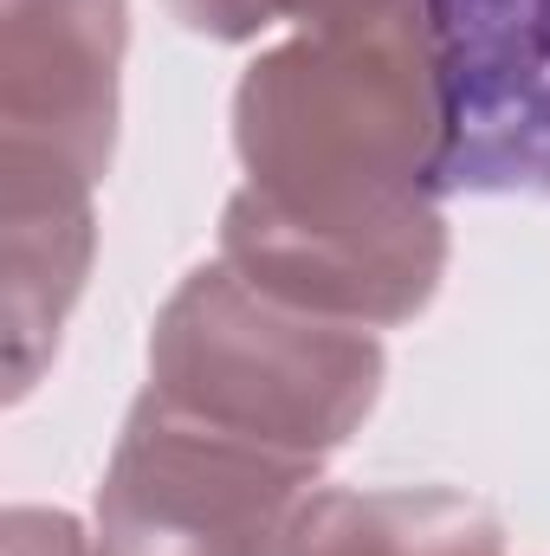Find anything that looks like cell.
I'll use <instances>...</instances> for the list:
<instances>
[{
	"label": "cell",
	"mask_w": 550,
	"mask_h": 556,
	"mask_svg": "<svg viewBox=\"0 0 550 556\" xmlns=\"http://www.w3.org/2000/svg\"><path fill=\"white\" fill-rule=\"evenodd\" d=\"M460 91L447 0H357L234 85L247 188L291 214H350L434 194L453 168Z\"/></svg>",
	"instance_id": "obj_1"
},
{
	"label": "cell",
	"mask_w": 550,
	"mask_h": 556,
	"mask_svg": "<svg viewBox=\"0 0 550 556\" xmlns=\"http://www.w3.org/2000/svg\"><path fill=\"white\" fill-rule=\"evenodd\" d=\"M376 330L311 317L234 273L195 266L149 324V389L221 433L291 459H330L383 395Z\"/></svg>",
	"instance_id": "obj_2"
},
{
	"label": "cell",
	"mask_w": 550,
	"mask_h": 556,
	"mask_svg": "<svg viewBox=\"0 0 550 556\" xmlns=\"http://www.w3.org/2000/svg\"><path fill=\"white\" fill-rule=\"evenodd\" d=\"M317 472L142 389L104 459L91 531L104 556H260Z\"/></svg>",
	"instance_id": "obj_3"
},
{
	"label": "cell",
	"mask_w": 550,
	"mask_h": 556,
	"mask_svg": "<svg viewBox=\"0 0 550 556\" xmlns=\"http://www.w3.org/2000/svg\"><path fill=\"white\" fill-rule=\"evenodd\" d=\"M221 260L266 298L376 330L434 304L447 278V220L434 194L350 214H291L240 188L221 214Z\"/></svg>",
	"instance_id": "obj_4"
},
{
	"label": "cell",
	"mask_w": 550,
	"mask_h": 556,
	"mask_svg": "<svg viewBox=\"0 0 550 556\" xmlns=\"http://www.w3.org/2000/svg\"><path fill=\"white\" fill-rule=\"evenodd\" d=\"M130 0H0V149L111 175Z\"/></svg>",
	"instance_id": "obj_5"
},
{
	"label": "cell",
	"mask_w": 550,
	"mask_h": 556,
	"mask_svg": "<svg viewBox=\"0 0 550 556\" xmlns=\"http://www.w3.org/2000/svg\"><path fill=\"white\" fill-rule=\"evenodd\" d=\"M98 181L0 149V343H7V402H26L59 356V330L85 298L98 253Z\"/></svg>",
	"instance_id": "obj_6"
},
{
	"label": "cell",
	"mask_w": 550,
	"mask_h": 556,
	"mask_svg": "<svg viewBox=\"0 0 550 556\" xmlns=\"http://www.w3.org/2000/svg\"><path fill=\"white\" fill-rule=\"evenodd\" d=\"M460 142L479 188L550 194V0H447Z\"/></svg>",
	"instance_id": "obj_7"
},
{
	"label": "cell",
	"mask_w": 550,
	"mask_h": 556,
	"mask_svg": "<svg viewBox=\"0 0 550 556\" xmlns=\"http://www.w3.org/2000/svg\"><path fill=\"white\" fill-rule=\"evenodd\" d=\"M260 556H505V531L447 485H311Z\"/></svg>",
	"instance_id": "obj_8"
},
{
	"label": "cell",
	"mask_w": 550,
	"mask_h": 556,
	"mask_svg": "<svg viewBox=\"0 0 550 556\" xmlns=\"http://www.w3.org/2000/svg\"><path fill=\"white\" fill-rule=\"evenodd\" d=\"M168 20L195 39H221V46H240V39H260L273 26H317L357 0H162Z\"/></svg>",
	"instance_id": "obj_9"
},
{
	"label": "cell",
	"mask_w": 550,
	"mask_h": 556,
	"mask_svg": "<svg viewBox=\"0 0 550 556\" xmlns=\"http://www.w3.org/2000/svg\"><path fill=\"white\" fill-rule=\"evenodd\" d=\"M0 556H104V551H98V531H85L72 511L7 505V518H0Z\"/></svg>",
	"instance_id": "obj_10"
}]
</instances>
